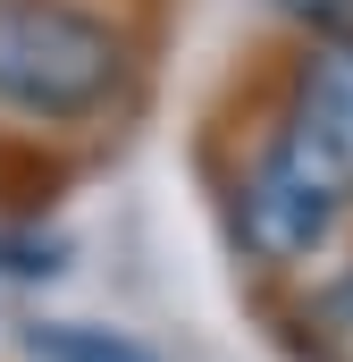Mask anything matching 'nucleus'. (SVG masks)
Segmentation results:
<instances>
[{
  "instance_id": "f257e3e1",
  "label": "nucleus",
  "mask_w": 353,
  "mask_h": 362,
  "mask_svg": "<svg viewBox=\"0 0 353 362\" xmlns=\"http://www.w3.org/2000/svg\"><path fill=\"white\" fill-rule=\"evenodd\" d=\"M126 76V42L68 0H0V101L34 118H85Z\"/></svg>"
},
{
  "instance_id": "f03ea898",
  "label": "nucleus",
  "mask_w": 353,
  "mask_h": 362,
  "mask_svg": "<svg viewBox=\"0 0 353 362\" xmlns=\"http://www.w3.org/2000/svg\"><path fill=\"white\" fill-rule=\"evenodd\" d=\"M277 152L320 185L337 211L353 202V59L328 51V59H303L294 76V110H286V135Z\"/></svg>"
},
{
  "instance_id": "7ed1b4c3",
  "label": "nucleus",
  "mask_w": 353,
  "mask_h": 362,
  "mask_svg": "<svg viewBox=\"0 0 353 362\" xmlns=\"http://www.w3.org/2000/svg\"><path fill=\"white\" fill-rule=\"evenodd\" d=\"M328 219H337V202L303 177L286 152H269L261 169L244 177V245H253L261 262H294V253H311V245L328 236Z\"/></svg>"
},
{
  "instance_id": "20e7f679",
  "label": "nucleus",
  "mask_w": 353,
  "mask_h": 362,
  "mask_svg": "<svg viewBox=\"0 0 353 362\" xmlns=\"http://www.w3.org/2000/svg\"><path fill=\"white\" fill-rule=\"evenodd\" d=\"M25 354H42V362H160L152 346H135V337H118V329H85V320H42V329H25Z\"/></svg>"
},
{
  "instance_id": "39448f33",
  "label": "nucleus",
  "mask_w": 353,
  "mask_h": 362,
  "mask_svg": "<svg viewBox=\"0 0 353 362\" xmlns=\"http://www.w3.org/2000/svg\"><path fill=\"white\" fill-rule=\"evenodd\" d=\"M277 8H286V17H303L328 51H345V59H353V0H277Z\"/></svg>"
}]
</instances>
